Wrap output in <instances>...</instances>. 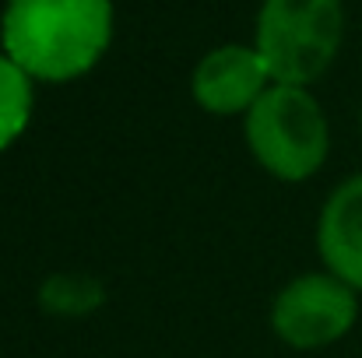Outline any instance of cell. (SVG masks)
<instances>
[{
  "label": "cell",
  "instance_id": "obj_3",
  "mask_svg": "<svg viewBox=\"0 0 362 358\" xmlns=\"http://www.w3.org/2000/svg\"><path fill=\"white\" fill-rule=\"evenodd\" d=\"M246 144L260 169L285 183L310 179L331 148L320 102L299 85H271L246 113Z\"/></svg>",
  "mask_w": 362,
  "mask_h": 358
},
{
  "label": "cell",
  "instance_id": "obj_8",
  "mask_svg": "<svg viewBox=\"0 0 362 358\" xmlns=\"http://www.w3.org/2000/svg\"><path fill=\"white\" fill-rule=\"evenodd\" d=\"M42 306L49 313H64V316H81V313H92L99 309L103 302V285L95 278H85V274H57L42 285L39 292Z\"/></svg>",
  "mask_w": 362,
  "mask_h": 358
},
{
  "label": "cell",
  "instance_id": "obj_1",
  "mask_svg": "<svg viewBox=\"0 0 362 358\" xmlns=\"http://www.w3.org/2000/svg\"><path fill=\"white\" fill-rule=\"evenodd\" d=\"M113 39L110 0H7L0 18L4 53L39 81L88 74Z\"/></svg>",
  "mask_w": 362,
  "mask_h": 358
},
{
  "label": "cell",
  "instance_id": "obj_5",
  "mask_svg": "<svg viewBox=\"0 0 362 358\" xmlns=\"http://www.w3.org/2000/svg\"><path fill=\"white\" fill-rule=\"evenodd\" d=\"M271 74L257 49L250 46H218L211 49L190 78L194 102L215 117L250 113L253 102L271 88Z\"/></svg>",
  "mask_w": 362,
  "mask_h": 358
},
{
  "label": "cell",
  "instance_id": "obj_6",
  "mask_svg": "<svg viewBox=\"0 0 362 358\" xmlns=\"http://www.w3.org/2000/svg\"><path fill=\"white\" fill-rule=\"evenodd\" d=\"M317 246L327 274L362 292V176L345 179L327 197L317 225Z\"/></svg>",
  "mask_w": 362,
  "mask_h": 358
},
{
  "label": "cell",
  "instance_id": "obj_4",
  "mask_svg": "<svg viewBox=\"0 0 362 358\" xmlns=\"http://www.w3.org/2000/svg\"><path fill=\"white\" fill-rule=\"evenodd\" d=\"M359 316L356 288H349L334 274H303L288 281L274 306H271V327L274 334L292 348H327L341 341Z\"/></svg>",
  "mask_w": 362,
  "mask_h": 358
},
{
  "label": "cell",
  "instance_id": "obj_7",
  "mask_svg": "<svg viewBox=\"0 0 362 358\" xmlns=\"http://www.w3.org/2000/svg\"><path fill=\"white\" fill-rule=\"evenodd\" d=\"M32 119V78L0 53V151L11 148Z\"/></svg>",
  "mask_w": 362,
  "mask_h": 358
},
{
  "label": "cell",
  "instance_id": "obj_2",
  "mask_svg": "<svg viewBox=\"0 0 362 358\" xmlns=\"http://www.w3.org/2000/svg\"><path fill=\"white\" fill-rule=\"evenodd\" d=\"M345 11L338 0H264L257 14V53L274 85L306 88L338 56Z\"/></svg>",
  "mask_w": 362,
  "mask_h": 358
}]
</instances>
